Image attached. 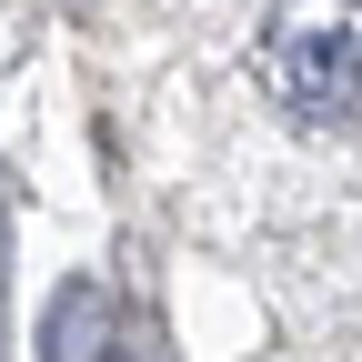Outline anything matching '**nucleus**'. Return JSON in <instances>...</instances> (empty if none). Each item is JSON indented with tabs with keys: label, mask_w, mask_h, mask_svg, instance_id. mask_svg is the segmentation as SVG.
Masks as SVG:
<instances>
[{
	"label": "nucleus",
	"mask_w": 362,
	"mask_h": 362,
	"mask_svg": "<svg viewBox=\"0 0 362 362\" xmlns=\"http://www.w3.org/2000/svg\"><path fill=\"white\" fill-rule=\"evenodd\" d=\"M111 292L101 282H61L51 312H40V362H111Z\"/></svg>",
	"instance_id": "f03ea898"
},
{
	"label": "nucleus",
	"mask_w": 362,
	"mask_h": 362,
	"mask_svg": "<svg viewBox=\"0 0 362 362\" xmlns=\"http://www.w3.org/2000/svg\"><path fill=\"white\" fill-rule=\"evenodd\" d=\"M262 81L302 131L362 121V0H282L262 40Z\"/></svg>",
	"instance_id": "f257e3e1"
}]
</instances>
